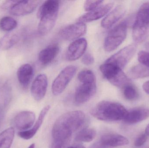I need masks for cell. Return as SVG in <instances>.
I'll list each match as a JSON object with an SVG mask.
<instances>
[{"instance_id":"obj_1","label":"cell","mask_w":149,"mask_h":148,"mask_svg":"<svg viewBox=\"0 0 149 148\" xmlns=\"http://www.w3.org/2000/svg\"><path fill=\"white\" fill-rule=\"evenodd\" d=\"M86 116L80 110L63 114L56 121L52 129L51 148H66L72 135L85 124Z\"/></svg>"},{"instance_id":"obj_2","label":"cell","mask_w":149,"mask_h":148,"mask_svg":"<svg viewBox=\"0 0 149 148\" xmlns=\"http://www.w3.org/2000/svg\"><path fill=\"white\" fill-rule=\"evenodd\" d=\"M127 112L120 103L104 101L100 102L93 108L91 114L100 120L114 122L124 120Z\"/></svg>"},{"instance_id":"obj_3","label":"cell","mask_w":149,"mask_h":148,"mask_svg":"<svg viewBox=\"0 0 149 148\" xmlns=\"http://www.w3.org/2000/svg\"><path fill=\"white\" fill-rule=\"evenodd\" d=\"M59 8V1L56 0L46 1L41 5L37 13L40 19L38 31L41 35L49 33L55 26Z\"/></svg>"},{"instance_id":"obj_4","label":"cell","mask_w":149,"mask_h":148,"mask_svg":"<svg viewBox=\"0 0 149 148\" xmlns=\"http://www.w3.org/2000/svg\"><path fill=\"white\" fill-rule=\"evenodd\" d=\"M132 36L136 43H141L149 36V2L143 4L137 12L132 30Z\"/></svg>"},{"instance_id":"obj_5","label":"cell","mask_w":149,"mask_h":148,"mask_svg":"<svg viewBox=\"0 0 149 148\" xmlns=\"http://www.w3.org/2000/svg\"><path fill=\"white\" fill-rule=\"evenodd\" d=\"M100 69L104 77L116 87L123 89L131 83L130 80L122 70L110 63L105 62L100 66Z\"/></svg>"},{"instance_id":"obj_6","label":"cell","mask_w":149,"mask_h":148,"mask_svg":"<svg viewBox=\"0 0 149 148\" xmlns=\"http://www.w3.org/2000/svg\"><path fill=\"white\" fill-rule=\"evenodd\" d=\"M127 21H123L109 31L104 41V47L106 51H113L124 41L127 36Z\"/></svg>"},{"instance_id":"obj_7","label":"cell","mask_w":149,"mask_h":148,"mask_svg":"<svg viewBox=\"0 0 149 148\" xmlns=\"http://www.w3.org/2000/svg\"><path fill=\"white\" fill-rule=\"evenodd\" d=\"M74 65L67 66L63 70L53 81L52 87V94L55 96L61 94L66 88L77 71Z\"/></svg>"},{"instance_id":"obj_8","label":"cell","mask_w":149,"mask_h":148,"mask_svg":"<svg viewBox=\"0 0 149 148\" xmlns=\"http://www.w3.org/2000/svg\"><path fill=\"white\" fill-rule=\"evenodd\" d=\"M136 50L137 45L135 43L128 45L110 56L106 62L122 70L133 58Z\"/></svg>"},{"instance_id":"obj_9","label":"cell","mask_w":149,"mask_h":148,"mask_svg":"<svg viewBox=\"0 0 149 148\" xmlns=\"http://www.w3.org/2000/svg\"><path fill=\"white\" fill-rule=\"evenodd\" d=\"M96 83H81L76 89L74 94V102L81 105L87 102L96 93Z\"/></svg>"},{"instance_id":"obj_10","label":"cell","mask_w":149,"mask_h":148,"mask_svg":"<svg viewBox=\"0 0 149 148\" xmlns=\"http://www.w3.org/2000/svg\"><path fill=\"white\" fill-rule=\"evenodd\" d=\"M87 31L85 23L77 22L63 28L60 32V36L66 41L77 40L84 35Z\"/></svg>"},{"instance_id":"obj_11","label":"cell","mask_w":149,"mask_h":148,"mask_svg":"<svg viewBox=\"0 0 149 148\" xmlns=\"http://www.w3.org/2000/svg\"><path fill=\"white\" fill-rule=\"evenodd\" d=\"M41 1H17L9 10L10 14L22 16L31 14L38 6Z\"/></svg>"},{"instance_id":"obj_12","label":"cell","mask_w":149,"mask_h":148,"mask_svg":"<svg viewBox=\"0 0 149 148\" xmlns=\"http://www.w3.org/2000/svg\"><path fill=\"white\" fill-rule=\"evenodd\" d=\"M87 47V41L85 38H79L72 43L66 53V59L70 61H76L83 56Z\"/></svg>"},{"instance_id":"obj_13","label":"cell","mask_w":149,"mask_h":148,"mask_svg":"<svg viewBox=\"0 0 149 148\" xmlns=\"http://www.w3.org/2000/svg\"><path fill=\"white\" fill-rule=\"evenodd\" d=\"M48 87V78L44 74L38 76L32 83L31 94L34 99L37 101L43 99L46 94Z\"/></svg>"},{"instance_id":"obj_14","label":"cell","mask_w":149,"mask_h":148,"mask_svg":"<svg viewBox=\"0 0 149 148\" xmlns=\"http://www.w3.org/2000/svg\"><path fill=\"white\" fill-rule=\"evenodd\" d=\"M36 120V116L31 111H24L17 114L13 121L15 127L21 131L30 129L33 126Z\"/></svg>"},{"instance_id":"obj_15","label":"cell","mask_w":149,"mask_h":148,"mask_svg":"<svg viewBox=\"0 0 149 148\" xmlns=\"http://www.w3.org/2000/svg\"><path fill=\"white\" fill-rule=\"evenodd\" d=\"M113 3H109L102 5L92 11L82 15L77 19L79 22H90L96 21L106 15L113 7Z\"/></svg>"},{"instance_id":"obj_16","label":"cell","mask_w":149,"mask_h":148,"mask_svg":"<svg viewBox=\"0 0 149 148\" xmlns=\"http://www.w3.org/2000/svg\"><path fill=\"white\" fill-rule=\"evenodd\" d=\"M126 8L123 5H120L116 7L102 21L101 25L105 29L112 28L125 14Z\"/></svg>"},{"instance_id":"obj_17","label":"cell","mask_w":149,"mask_h":148,"mask_svg":"<svg viewBox=\"0 0 149 148\" xmlns=\"http://www.w3.org/2000/svg\"><path fill=\"white\" fill-rule=\"evenodd\" d=\"M99 142L108 147H121L128 145V140L125 136L113 133H109L103 135Z\"/></svg>"},{"instance_id":"obj_18","label":"cell","mask_w":149,"mask_h":148,"mask_svg":"<svg viewBox=\"0 0 149 148\" xmlns=\"http://www.w3.org/2000/svg\"><path fill=\"white\" fill-rule=\"evenodd\" d=\"M149 117V109L140 107L128 111L123 120L127 124H135L145 120Z\"/></svg>"},{"instance_id":"obj_19","label":"cell","mask_w":149,"mask_h":148,"mask_svg":"<svg viewBox=\"0 0 149 148\" xmlns=\"http://www.w3.org/2000/svg\"><path fill=\"white\" fill-rule=\"evenodd\" d=\"M50 109V106H46L40 112L38 119L33 127L26 131H20L18 133V136L20 138L25 140H30L34 137L42 124L45 116L49 112Z\"/></svg>"},{"instance_id":"obj_20","label":"cell","mask_w":149,"mask_h":148,"mask_svg":"<svg viewBox=\"0 0 149 148\" xmlns=\"http://www.w3.org/2000/svg\"><path fill=\"white\" fill-rule=\"evenodd\" d=\"M59 51V47L57 44L49 45L42 50L39 54L38 59L42 65H49L55 60Z\"/></svg>"},{"instance_id":"obj_21","label":"cell","mask_w":149,"mask_h":148,"mask_svg":"<svg viewBox=\"0 0 149 148\" xmlns=\"http://www.w3.org/2000/svg\"><path fill=\"white\" fill-rule=\"evenodd\" d=\"M34 75V69L30 64L26 63L22 65L18 69L17 77L20 84L26 87L30 83Z\"/></svg>"},{"instance_id":"obj_22","label":"cell","mask_w":149,"mask_h":148,"mask_svg":"<svg viewBox=\"0 0 149 148\" xmlns=\"http://www.w3.org/2000/svg\"><path fill=\"white\" fill-rule=\"evenodd\" d=\"M20 39V36L18 33H8L0 39V48L2 50H8L17 43Z\"/></svg>"},{"instance_id":"obj_23","label":"cell","mask_w":149,"mask_h":148,"mask_svg":"<svg viewBox=\"0 0 149 148\" xmlns=\"http://www.w3.org/2000/svg\"><path fill=\"white\" fill-rule=\"evenodd\" d=\"M14 128L10 127L0 134V148H10L15 136Z\"/></svg>"},{"instance_id":"obj_24","label":"cell","mask_w":149,"mask_h":148,"mask_svg":"<svg viewBox=\"0 0 149 148\" xmlns=\"http://www.w3.org/2000/svg\"><path fill=\"white\" fill-rule=\"evenodd\" d=\"M96 134V131L93 129H84L77 134L75 140L79 142H90L95 138Z\"/></svg>"},{"instance_id":"obj_25","label":"cell","mask_w":149,"mask_h":148,"mask_svg":"<svg viewBox=\"0 0 149 148\" xmlns=\"http://www.w3.org/2000/svg\"><path fill=\"white\" fill-rule=\"evenodd\" d=\"M129 75L133 79H140L149 76V68L143 64H137L132 67Z\"/></svg>"},{"instance_id":"obj_26","label":"cell","mask_w":149,"mask_h":148,"mask_svg":"<svg viewBox=\"0 0 149 148\" xmlns=\"http://www.w3.org/2000/svg\"><path fill=\"white\" fill-rule=\"evenodd\" d=\"M17 25V21L10 17H4L0 20V28L3 31H12Z\"/></svg>"},{"instance_id":"obj_27","label":"cell","mask_w":149,"mask_h":148,"mask_svg":"<svg viewBox=\"0 0 149 148\" xmlns=\"http://www.w3.org/2000/svg\"><path fill=\"white\" fill-rule=\"evenodd\" d=\"M125 99L128 101H134L138 98L139 94L136 88L131 83L128 84L122 89Z\"/></svg>"},{"instance_id":"obj_28","label":"cell","mask_w":149,"mask_h":148,"mask_svg":"<svg viewBox=\"0 0 149 148\" xmlns=\"http://www.w3.org/2000/svg\"><path fill=\"white\" fill-rule=\"evenodd\" d=\"M78 79L81 83L95 82V75L90 70L85 69L81 71L78 74Z\"/></svg>"},{"instance_id":"obj_29","label":"cell","mask_w":149,"mask_h":148,"mask_svg":"<svg viewBox=\"0 0 149 148\" xmlns=\"http://www.w3.org/2000/svg\"><path fill=\"white\" fill-rule=\"evenodd\" d=\"M3 103L4 107L9 103L11 97V88L8 83H5L2 89Z\"/></svg>"},{"instance_id":"obj_30","label":"cell","mask_w":149,"mask_h":148,"mask_svg":"<svg viewBox=\"0 0 149 148\" xmlns=\"http://www.w3.org/2000/svg\"><path fill=\"white\" fill-rule=\"evenodd\" d=\"M102 1H86L84 3V9L86 11L90 12L100 7L103 3Z\"/></svg>"},{"instance_id":"obj_31","label":"cell","mask_w":149,"mask_h":148,"mask_svg":"<svg viewBox=\"0 0 149 148\" xmlns=\"http://www.w3.org/2000/svg\"><path fill=\"white\" fill-rule=\"evenodd\" d=\"M139 61L144 66L149 68V52L141 51L138 54Z\"/></svg>"},{"instance_id":"obj_32","label":"cell","mask_w":149,"mask_h":148,"mask_svg":"<svg viewBox=\"0 0 149 148\" xmlns=\"http://www.w3.org/2000/svg\"><path fill=\"white\" fill-rule=\"evenodd\" d=\"M148 136L145 134H141L136 139L134 145L136 147H141L143 146L148 140Z\"/></svg>"},{"instance_id":"obj_33","label":"cell","mask_w":149,"mask_h":148,"mask_svg":"<svg viewBox=\"0 0 149 148\" xmlns=\"http://www.w3.org/2000/svg\"><path fill=\"white\" fill-rule=\"evenodd\" d=\"M81 62L85 65H90L94 62V58L91 54L86 53L82 56Z\"/></svg>"},{"instance_id":"obj_34","label":"cell","mask_w":149,"mask_h":148,"mask_svg":"<svg viewBox=\"0 0 149 148\" xmlns=\"http://www.w3.org/2000/svg\"><path fill=\"white\" fill-rule=\"evenodd\" d=\"M17 1H7L3 3L1 6V8L3 10L10 9V8Z\"/></svg>"},{"instance_id":"obj_35","label":"cell","mask_w":149,"mask_h":148,"mask_svg":"<svg viewBox=\"0 0 149 148\" xmlns=\"http://www.w3.org/2000/svg\"><path fill=\"white\" fill-rule=\"evenodd\" d=\"M143 88L146 93L149 94V81L144 83L143 86Z\"/></svg>"},{"instance_id":"obj_36","label":"cell","mask_w":149,"mask_h":148,"mask_svg":"<svg viewBox=\"0 0 149 148\" xmlns=\"http://www.w3.org/2000/svg\"><path fill=\"white\" fill-rule=\"evenodd\" d=\"M91 148H110V147H106V146L101 144L100 142H98L93 145Z\"/></svg>"},{"instance_id":"obj_37","label":"cell","mask_w":149,"mask_h":148,"mask_svg":"<svg viewBox=\"0 0 149 148\" xmlns=\"http://www.w3.org/2000/svg\"><path fill=\"white\" fill-rule=\"evenodd\" d=\"M66 148H85V147L81 145H75V146H71Z\"/></svg>"},{"instance_id":"obj_38","label":"cell","mask_w":149,"mask_h":148,"mask_svg":"<svg viewBox=\"0 0 149 148\" xmlns=\"http://www.w3.org/2000/svg\"><path fill=\"white\" fill-rule=\"evenodd\" d=\"M145 134L147 135L148 136H149V124L147 126L145 130Z\"/></svg>"},{"instance_id":"obj_39","label":"cell","mask_w":149,"mask_h":148,"mask_svg":"<svg viewBox=\"0 0 149 148\" xmlns=\"http://www.w3.org/2000/svg\"><path fill=\"white\" fill-rule=\"evenodd\" d=\"M145 48L149 52V41L147 42L145 44Z\"/></svg>"},{"instance_id":"obj_40","label":"cell","mask_w":149,"mask_h":148,"mask_svg":"<svg viewBox=\"0 0 149 148\" xmlns=\"http://www.w3.org/2000/svg\"><path fill=\"white\" fill-rule=\"evenodd\" d=\"M28 148H35V144L34 143L31 144Z\"/></svg>"},{"instance_id":"obj_41","label":"cell","mask_w":149,"mask_h":148,"mask_svg":"<svg viewBox=\"0 0 149 148\" xmlns=\"http://www.w3.org/2000/svg\"><path fill=\"white\" fill-rule=\"evenodd\" d=\"M0 123H1V119H0Z\"/></svg>"}]
</instances>
